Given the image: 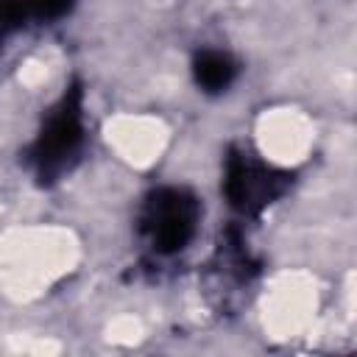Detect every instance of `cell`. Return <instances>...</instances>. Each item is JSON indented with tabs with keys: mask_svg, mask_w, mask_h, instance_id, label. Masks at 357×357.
Returning <instances> with one entry per match:
<instances>
[{
	"mask_svg": "<svg viewBox=\"0 0 357 357\" xmlns=\"http://www.w3.org/2000/svg\"><path fill=\"white\" fill-rule=\"evenodd\" d=\"M195 215L198 209L192 198H187L181 190H165L156 192L148 204L142 229L156 251H176L190 240L195 229Z\"/></svg>",
	"mask_w": 357,
	"mask_h": 357,
	"instance_id": "6da1fadb",
	"label": "cell"
},
{
	"mask_svg": "<svg viewBox=\"0 0 357 357\" xmlns=\"http://www.w3.org/2000/svg\"><path fill=\"white\" fill-rule=\"evenodd\" d=\"M229 192H231V198H234L237 206L251 209V206L265 204L271 195H276V192H279V184H276V178L271 176V170L254 167V165H248L245 159H240V162L231 165V173H229Z\"/></svg>",
	"mask_w": 357,
	"mask_h": 357,
	"instance_id": "7a4b0ae2",
	"label": "cell"
},
{
	"mask_svg": "<svg viewBox=\"0 0 357 357\" xmlns=\"http://www.w3.org/2000/svg\"><path fill=\"white\" fill-rule=\"evenodd\" d=\"M78 142V120H75V112H61L53 126L47 128V134L42 137V148H39V162L42 165H50L53 159H61L67 156Z\"/></svg>",
	"mask_w": 357,
	"mask_h": 357,
	"instance_id": "3957f363",
	"label": "cell"
},
{
	"mask_svg": "<svg viewBox=\"0 0 357 357\" xmlns=\"http://www.w3.org/2000/svg\"><path fill=\"white\" fill-rule=\"evenodd\" d=\"M195 78L206 92H220L234 78V64L223 53H201L195 61Z\"/></svg>",
	"mask_w": 357,
	"mask_h": 357,
	"instance_id": "277c9868",
	"label": "cell"
}]
</instances>
